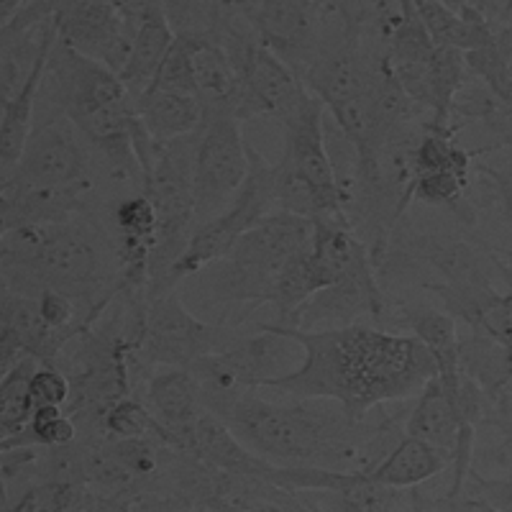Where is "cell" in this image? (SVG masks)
I'll list each match as a JSON object with an SVG mask.
<instances>
[{"mask_svg":"<svg viewBox=\"0 0 512 512\" xmlns=\"http://www.w3.org/2000/svg\"><path fill=\"white\" fill-rule=\"evenodd\" d=\"M136 111L157 141L195 134L205 121L203 98L180 90L146 88L136 98Z\"/></svg>","mask_w":512,"mask_h":512,"instance_id":"14","label":"cell"},{"mask_svg":"<svg viewBox=\"0 0 512 512\" xmlns=\"http://www.w3.org/2000/svg\"><path fill=\"white\" fill-rule=\"evenodd\" d=\"M249 141L233 116H208L195 146V213L198 223L218 216L249 175Z\"/></svg>","mask_w":512,"mask_h":512,"instance_id":"7","label":"cell"},{"mask_svg":"<svg viewBox=\"0 0 512 512\" xmlns=\"http://www.w3.org/2000/svg\"><path fill=\"white\" fill-rule=\"evenodd\" d=\"M415 6L436 44L472 52L495 41L497 29L489 24L487 11H479V8L454 11L441 0H415Z\"/></svg>","mask_w":512,"mask_h":512,"instance_id":"17","label":"cell"},{"mask_svg":"<svg viewBox=\"0 0 512 512\" xmlns=\"http://www.w3.org/2000/svg\"><path fill=\"white\" fill-rule=\"evenodd\" d=\"M41 361L34 356H21L0 379V438H11L31 423L34 400H31V377Z\"/></svg>","mask_w":512,"mask_h":512,"instance_id":"18","label":"cell"},{"mask_svg":"<svg viewBox=\"0 0 512 512\" xmlns=\"http://www.w3.org/2000/svg\"><path fill=\"white\" fill-rule=\"evenodd\" d=\"M249 175H246L244 187L236 192V198L223 208L218 216L198 223L192 231V239L187 244L185 254L177 259L167 280L162 282L157 295L175 290L182 280L195 277L210 267L213 262L223 259L231 251V246L249 231L251 226L267 218L269 213L277 210L274 203V164L264 162V157L249 144ZM154 297V295H152Z\"/></svg>","mask_w":512,"mask_h":512,"instance_id":"4","label":"cell"},{"mask_svg":"<svg viewBox=\"0 0 512 512\" xmlns=\"http://www.w3.org/2000/svg\"><path fill=\"white\" fill-rule=\"evenodd\" d=\"M49 54L41 57V62L36 64V70L21 85V90L11 100H3V118H0V180L11 175L21 154H24L31 131H34L36 105H39L41 82H44V75H47Z\"/></svg>","mask_w":512,"mask_h":512,"instance_id":"16","label":"cell"},{"mask_svg":"<svg viewBox=\"0 0 512 512\" xmlns=\"http://www.w3.org/2000/svg\"><path fill=\"white\" fill-rule=\"evenodd\" d=\"M249 333L208 323L187 310L175 290L146 297L141 356L152 367H192L195 361L236 346Z\"/></svg>","mask_w":512,"mask_h":512,"instance_id":"5","label":"cell"},{"mask_svg":"<svg viewBox=\"0 0 512 512\" xmlns=\"http://www.w3.org/2000/svg\"><path fill=\"white\" fill-rule=\"evenodd\" d=\"M280 328L303 344L305 356L300 367L272 379L262 390L336 400L354 418H367L387 402L420 395L425 384L438 377L436 356L413 333L400 336L364 323L320 331Z\"/></svg>","mask_w":512,"mask_h":512,"instance_id":"1","label":"cell"},{"mask_svg":"<svg viewBox=\"0 0 512 512\" xmlns=\"http://www.w3.org/2000/svg\"><path fill=\"white\" fill-rule=\"evenodd\" d=\"M390 308V297L379 287L377 267L364 269L333 282L315 292L308 303L292 313L285 326L303 328V331H320V328L351 326L369 318L374 323H384Z\"/></svg>","mask_w":512,"mask_h":512,"instance_id":"10","label":"cell"},{"mask_svg":"<svg viewBox=\"0 0 512 512\" xmlns=\"http://www.w3.org/2000/svg\"><path fill=\"white\" fill-rule=\"evenodd\" d=\"M105 436L113 438H136V436H159L164 441L162 425L157 423L146 400L128 395L113 402L105 413ZM167 443V441H164Z\"/></svg>","mask_w":512,"mask_h":512,"instance_id":"19","label":"cell"},{"mask_svg":"<svg viewBox=\"0 0 512 512\" xmlns=\"http://www.w3.org/2000/svg\"><path fill=\"white\" fill-rule=\"evenodd\" d=\"M54 24L64 44L108 64L121 75L134 44V29L118 0H64Z\"/></svg>","mask_w":512,"mask_h":512,"instance_id":"9","label":"cell"},{"mask_svg":"<svg viewBox=\"0 0 512 512\" xmlns=\"http://www.w3.org/2000/svg\"><path fill=\"white\" fill-rule=\"evenodd\" d=\"M287 397L267 400L262 387H254L233 402L223 420L251 451L274 464L369 472L384 459L379 451L395 433L392 420L374 425L354 418L336 400Z\"/></svg>","mask_w":512,"mask_h":512,"instance_id":"2","label":"cell"},{"mask_svg":"<svg viewBox=\"0 0 512 512\" xmlns=\"http://www.w3.org/2000/svg\"><path fill=\"white\" fill-rule=\"evenodd\" d=\"M505 18L507 21H512V0H507L505 3Z\"/></svg>","mask_w":512,"mask_h":512,"instance_id":"25","label":"cell"},{"mask_svg":"<svg viewBox=\"0 0 512 512\" xmlns=\"http://www.w3.org/2000/svg\"><path fill=\"white\" fill-rule=\"evenodd\" d=\"M29 390H31V400H34V408H44V405H59V408H67V402H70L72 397V382L59 367H47V364H41V367L34 372V377H31Z\"/></svg>","mask_w":512,"mask_h":512,"instance_id":"22","label":"cell"},{"mask_svg":"<svg viewBox=\"0 0 512 512\" xmlns=\"http://www.w3.org/2000/svg\"><path fill=\"white\" fill-rule=\"evenodd\" d=\"M451 464H454V459L443 448L405 433L402 438H397V443L387 451V456L377 466H372L367 474L374 482L408 489L420 487L428 479L438 477Z\"/></svg>","mask_w":512,"mask_h":512,"instance_id":"13","label":"cell"},{"mask_svg":"<svg viewBox=\"0 0 512 512\" xmlns=\"http://www.w3.org/2000/svg\"><path fill=\"white\" fill-rule=\"evenodd\" d=\"M0 272L6 290L39 297L52 287L70 295L90 326L126 290L116 239L95 213L3 231Z\"/></svg>","mask_w":512,"mask_h":512,"instance_id":"3","label":"cell"},{"mask_svg":"<svg viewBox=\"0 0 512 512\" xmlns=\"http://www.w3.org/2000/svg\"><path fill=\"white\" fill-rule=\"evenodd\" d=\"M44 116L36 118L26 149L8 177L0 180V192L67 187L93 180V154L67 113L39 105Z\"/></svg>","mask_w":512,"mask_h":512,"instance_id":"6","label":"cell"},{"mask_svg":"<svg viewBox=\"0 0 512 512\" xmlns=\"http://www.w3.org/2000/svg\"><path fill=\"white\" fill-rule=\"evenodd\" d=\"M323 113H326V103L313 93V98L295 116L282 123L285 126V152H282L280 162L305 177L320 192L331 216L349 218L346 216L344 185L338 180L331 152H328Z\"/></svg>","mask_w":512,"mask_h":512,"instance_id":"8","label":"cell"},{"mask_svg":"<svg viewBox=\"0 0 512 512\" xmlns=\"http://www.w3.org/2000/svg\"><path fill=\"white\" fill-rule=\"evenodd\" d=\"M469 177L438 172V175H420L410 182V198L438 208H459L464 203V192L469 187Z\"/></svg>","mask_w":512,"mask_h":512,"instance_id":"20","label":"cell"},{"mask_svg":"<svg viewBox=\"0 0 512 512\" xmlns=\"http://www.w3.org/2000/svg\"><path fill=\"white\" fill-rule=\"evenodd\" d=\"M405 433L443 448L454 459L456 446H459L461 418L454 397L446 392L441 377H433L420 390L418 400L405 418Z\"/></svg>","mask_w":512,"mask_h":512,"instance_id":"15","label":"cell"},{"mask_svg":"<svg viewBox=\"0 0 512 512\" xmlns=\"http://www.w3.org/2000/svg\"><path fill=\"white\" fill-rule=\"evenodd\" d=\"M26 0H0V24H11L16 13L24 8Z\"/></svg>","mask_w":512,"mask_h":512,"instance_id":"23","label":"cell"},{"mask_svg":"<svg viewBox=\"0 0 512 512\" xmlns=\"http://www.w3.org/2000/svg\"><path fill=\"white\" fill-rule=\"evenodd\" d=\"M95 182L67 187H36V190L0 192L3 200V231L21 226H47L95 213Z\"/></svg>","mask_w":512,"mask_h":512,"instance_id":"12","label":"cell"},{"mask_svg":"<svg viewBox=\"0 0 512 512\" xmlns=\"http://www.w3.org/2000/svg\"><path fill=\"white\" fill-rule=\"evenodd\" d=\"M446 6H451L454 11H466V8H479V11H487V3L484 0H441Z\"/></svg>","mask_w":512,"mask_h":512,"instance_id":"24","label":"cell"},{"mask_svg":"<svg viewBox=\"0 0 512 512\" xmlns=\"http://www.w3.org/2000/svg\"><path fill=\"white\" fill-rule=\"evenodd\" d=\"M144 400L162 425L164 441L185 448L192 428L205 413L195 374L187 367H157L144 384Z\"/></svg>","mask_w":512,"mask_h":512,"instance_id":"11","label":"cell"},{"mask_svg":"<svg viewBox=\"0 0 512 512\" xmlns=\"http://www.w3.org/2000/svg\"><path fill=\"white\" fill-rule=\"evenodd\" d=\"M484 423H489L497 431L500 441H497L495 451V464L502 469L512 466V382L502 387L495 397H489V410L484 415Z\"/></svg>","mask_w":512,"mask_h":512,"instance_id":"21","label":"cell"}]
</instances>
